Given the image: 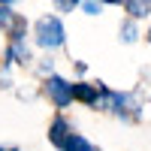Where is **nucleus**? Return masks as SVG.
<instances>
[{
	"label": "nucleus",
	"mask_w": 151,
	"mask_h": 151,
	"mask_svg": "<svg viewBox=\"0 0 151 151\" xmlns=\"http://www.w3.org/2000/svg\"><path fill=\"white\" fill-rule=\"evenodd\" d=\"M79 6L85 9V15H100V12H103V3H91V0H85Z\"/></svg>",
	"instance_id": "obj_11"
},
{
	"label": "nucleus",
	"mask_w": 151,
	"mask_h": 151,
	"mask_svg": "<svg viewBox=\"0 0 151 151\" xmlns=\"http://www.w3.org/2000/svg\"><path fill=\"white\" fill-rule=\"evenodd\" d=\"M33 64V55H30V45L27 42H6V52H3V73L9 67H30Z\"/></svg>",
	"instance_id": "obj_3"
},
{
	"label": "nucleus",
	"mask_w": 151,
	"mask_h": 151,
	"mask_svg": "<svg viewBox=\"0 0 151 151\" xmlns=\"http://www.w3.org/2000/svg\"><path fill=\"white\" fill-rule=\"evenodd\" d=\"M42 94L48 97V103L58 109V115H64V109L73 106V82H67L64 76H48L42 82Z\"/></svg>",
	"instance_id": "obj_2"
},
{
	"label": "nucleus",
	"mask_w": 151,
	"mask_h": 151,
	"mask_svg": "<svg viewBox=\"0 0 151 151\" xmlns=\"http://www.w3.org/2000/svg\"><path fill=\"white\" fill-rule=\"evenodd\" d=\"M0 151H18L15 145H0Z\"/></svg>",
	"instance_id": "obj_13"
},
{
	"label": "nucleus",
	"mask_w": 151,
	"mask_h": 151,
	"mask_svg": "<svg viewBox=\"0 0 151 151\" xmlns=\"http://www.w3.org/2000/svg\"><path fill=\"white\" fill-rule=\"evenodd\" d=\"M33 42L45 48V52H55L67 42V30H64V21L58 15H40L33 24Z\"/></svg>",
	"instance_id": "obj_1"
},
{
	"label": "nucleus",
	"mask_w": 151,
	"mask_h": 151,
	"mask_svg": "<svg viewBox=\"0 0 151 151\" xmlns=\"http://www.w3.org/2000/svg\"><path fill=\"white\" fill-rule=\"evenodd\" d=\"M21 18L24 15H18V12L12 9V3H0V30H3V33H9Z\"/></svg>",
	"instance_id": "obj_7"
},
{
	"label": "nucleus",
	"mask_w": 151,
	"mask_h": 151,
	"mask_svg": "<svg viewBox=\"0 0 151 151\" xmlns=\"http://www.w3.org/2000/svg\"><path fill=\"white\" fill-rule=\"evenodd\" d=\"M76 6H79V3H76V0H58V9H76Z\"/></svg>",
	"instance_id": "obj_12"
},
{
	"label": "nucleus",
	"mask_w": 151,
	"mask_h": 151,
	"mask_svg": "<svg viewBox=\"0 0 151 151\" xmlns=\"http://www.w3.org/2000/svg\"><path fill=\"white\" fill-rule=\"evenodd\" d=\"M60 151H97V148H94V142H88L85 136H82L79 130H76V133L70 136V139H67V145L60 148Z\"/></svg>",
	"instance_id": "obj_9"
},
{
	"label": "nucleus",
	"mask_w": 151,
	"mask_h": 151,
	"mask_svg": "<svg viewBox=\"0 0 151 151\" xmlns=\"http://www.w3.org/2000/svg\"><path fill=\"white\" fill-rule=\"evenodd\" d=\"M36 73H40V76H42V82H45L48 76H55V60H52V58H42L40 64H36Z\"/></svg>",
	"instance_id": "obj_10"
},
{
	"label": "nucleus",
	"mask_w": 151,
	"mask_h": 151,
	"mask_svg": "<svg viewBox=\"0 0 151 151\" xmlns=\"http://www.w3.org/2000/svg\"><path fill=\"white\" fill-rule=\"evenodd\" d=\"M118 36H121V42H136V40H139V24H136L133 18H124L121 21V27H118Z\"/></svg>",
	"instance_id": "obj_8"
},
{
	"label": "nucleus",
	"mask_w": 151,
	"mask_h": 151,
	"mask_svg": "<svg viewBox=\"0 0 151 151\" xmlns=\"http://www.w3.org/2000/svg\"><path fill=\"white\" fill-rule=\"evenodd\" d=\"M121 9L127 12V18H133V21H142V18L151 15V3H148V0H145V3H142V0H124Z\"/></svg>",
	"instance_id": "obj_6"
},
{
	"label": "nucleus",
	"mask_w": 151,
	"mask_h": 151,
	"mask_svg": "<svg viewBox=\"0 0 151 151\" xmlns=\"http://www.w3.org/2000/svg\"><path fill=\"white\" fill-rule=\"evenodd\" d=\"M145 40H148V45H151V27H148V30H145Z\"/></svg>",
	"instance_id": "obj_14"
},
{
	"label": "nucleus",
	"mask_w": 151,
	"mask_h": 151,
	"mask_svg": "<svg viewBox=\"0 0 151 151\" xmlns=\"http://www.w3.org/2000/svg\"><path fill=\"white\" fill-rule=\"evenodd\" d=\"M100 88H103V82H73V103H82L88 109L97 106V97H100Z\"/></svg>",
	"instance_id": "obj_5"
},
{
	"label": "nucleus",
	"mask_w": 151,
	"mask_h": 151,
	"mask_svg": "<svg viewBox=\"0 0 151 151\" xmlns=\"http://www.w3.org/2000/svg\"><path fill=\"white\" fill-rule=\"evenodd\" d=\"M76 133V124L67 118V115H55L52 118V124H48V142H52L58 151L67 145V139Z\"/></svg>",
	"instance_id": "obj_4"
}]
</instances>
